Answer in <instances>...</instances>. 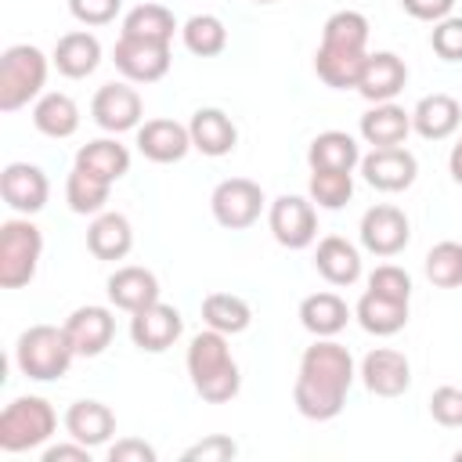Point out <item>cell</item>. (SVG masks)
<instances>
[{"mask_svg":"<svg viewBox=\"0 0 462 462\" xmlns=\"http://www.w3.org/2000/svg\"><path fill=\"white\" fill-rule=\"evenodd\" d=\"M354 357L343 343L336 339H314L296 368V383H292V404L303 419L310 422H328L343 411L346 393L354 386Z\"/></svg>","mask_w":462,"mask_h":462,"instance_id":"1","label":"cell"},{"mask_svg":"<svg viewBox=\"0 0 462 462\" xmlns=\"http://www.w3.org/2000/svg\"><path fill=\"white\" fill-rule=\"evenodd\" d=\"M368 58V18L361 11H336L321 25V43L314 51V72L325 87H357L361 65Z\"/></svg>","mask_w":462,"mask_h":462,"instance_id":"2","label":"cell"},{"mask_svg":"<svg viewBox=\"0 0 462 462\" xmlns=\"http://www.w3.org/2000/svg\"><path fill=\"white\" fill-rule=\"evenodd\" d=\"M184 365H188V379H191L195 393L206 404H227V401L238 397L242 372H238V361L231 357V346H227L224 332H217V328L195 332L191 343H188Z\"/></svg>","mask_w":462,"mask_h":462,"instance_id":"3","label":"cell"},{"mask_svg":"<svg viewBox=\"0 0 462 462\" xmlns=\"http://www.w3.org/2000/svg\"><path fill=\"white\" fill-rule=\"evenodd\" d=\"M76 350L65 336V325H29L14 343V365L36 383H54L69 372Z\"/></svg>","mask_w":462,"mask_h":462,"instance_id":"4","label":"cell"},{"mask_svg":"<svg viewBox=\"0 0 462 462\" xmlns=\"http://www.w3.org/2000/svg\"><path fill=\"white\" fill-rule=\"evenodd\" d=\"M47 54L32 43H14L0 54V112H18L43 94Z\"/></svg>","mask_w":462,"mask_h":462,"instance_id":"5","label":"cell"},{"mask_svg":"<svg viewBox=\"0 0 462 462\" xmlns=\"http://www.w3.org/2000/svg\"><path fill=\"white\" fill-rule=\"evenodd\" d=\"M58 430V415L51 408V401L43 397H14L4 411H0V451L7 455H22L32 448H43Z\"/></svg>","mask_w":462,"mask_h":462,"instance_id":"6","label":"cell"},{"mask_svg":"<svg viewBox=\"0 0 462 462\" xmlns=\"http://www.w3.org/2000/svg\"><path fill=\"white\" fill-rule=\"evenodd\" d=\"M43 256V235L29 217H11L0 224V285L22 289L36 278Z\"/></svg>","mask_w":462,"mask_h":462,"instance_id":"7","label":"cell"},{"mask_svg":"<svg viewBox=\"0 0 462 462\" xmlns=\"http://www.w3.org/2000/svg\"><path fill=\"white\" fill-rule=\"evenodd\" d=\"M267 199H263V188L249 177H227L213 188L209 195V209H213V220L227 231H245L260 220Z\"/></svg>","mask_w":462,"mask_h":462,"instance_id":"8","label":"cell"},{"mask_svg":"<svg viewBox=\"0 0 462 462\" xmlns=\"http://www.w3.org/2000/svg\"><path fill=\"white\" fill-rule=\"evenodd\" d=\"M267 227L278 245L285 249H307L318 238V213L314 202L303 195H278L267 206Z\"/></svg>","mask_w":462,"mask_h":462,"instance_id":"9","label":"cell"},{"mask_svg":"<svg viewBox=\"0 0 462 462\" xmlns=\"http://www.w3.org/2000/svg\"><path fill=\"white\" fill-rule=\"evenodd\" d=\"M357 235H361V245H365L372 256L390 260V256H397V253L411 242V220H408L404 209H397V206H390V202H379V206L365 209Z\"/></svg>","mask_w":462,"mask_h":462,"instance_id":"10","label":"cell"},{"mask_svg":"<svg viewBox=\"0 0 462 462\" xmlns=\"http://www.w3.org/2000/svg\"><path fill=\"white\" fill-rule=\"evenodd\" d=\"M90 119L108 130V134H126V130H137L141 119H144V105H141V94L134 90L130 79H112L105 87H97L94 101H90Z\"/></svg>","mask_w":462,"mask_h":462,"instance_id":"11","label":"cell"},{"mask_svg":"<svg viewBox=\"0 0 462 462\" xmlns=\"http://www.w3.org/2000/svg\"><path fill=\"white\" fill-rule=\"evenodd\" d=\"M112 61L119 69L123 79L130 83H159L170 72V43H152V40H137V36H123L112 47Z\"/></svg>","mask_w":462,"mask_h":462,"instance_id":"12","label":"cell"},{"mask_svg":"<svg viewBox=\"0 0 462 462\" xmlns=\"http://www.w3.org/2000/svg\"><path fill=\"white\" fill-rule=\"evenodd\" d=\"M361 177L375 188V191H408L419 177V159L397 144V148H372L368 155H361Z\"/></svg>","mask_w":462,"mask_h":462,"instance_id":"13","label":"cell"},{"mask_svg":"<svg viewBox=\"0 0 462 462\" xmlns=\"http://www.w3.org/2000/svg\"><path fill=\"white\" fill-rule=\"evenodd\" d=\"M180 332H184L180 310L170 307V303H162V300H155L152 307L130 314V339H134V346L144 350V354H162V350H170V346L180 339Z\"/></svg>","mask_w":462,"mask_h":462,"instance_id":"14","label":"cell"},{"mask_svg":"<svg viewBox=\"0 0 462 462\" xmlns=\"http://www.w3.org/2000/svg\"><path fill=\"white\" fill-rule=\"evenodd\" d=\"M0 195L4 202L22 213V217H32L47 206V195H51V180L40 166L32 162H7L0 170Z\"/></svg>","mask_w":462,"mask_h":462,"instance_id":"15","label":"cell"},{"mask_svg":"<svg viewBox=\"0 0 462 462\" xmlns=\"http://www.w3.org/2000/svg\"><path fill=\"white\" fill-rule=\"evenodd\" d=\"M408 83V65L401 54L393 51H368L365 65H361V76H357V94L372 105L379 101H393Z\"/></svg>","mask_w":462,"mask_h":462,"instance_id":"16","label":"cell"},{"mask_svg":"<svg viewBox=\"0 0 462 462\" xmlns=\"http://www.w3.org/2000/svg\"><path fill=\"white\" fill-rule=\"evenodd\" d=\"M65 336L76 350V357H97L108 350L112 336H116V318L108 307L101 303H87V307H76L69 318H65Z\"/></svg>","mask_w":462,"mask_h":462,"instance_id":"17","label":"cell"},{"mask_svg":"<svg viewBox=\"0 0 462 462\" xmlns=\"http://www.w3.org/2000/svg\"><path fill=\"white\" fill-rule=\"evenodd\" d=\"M361 383L375 397H401L411 386V361L393 346H375L361 361Z\"/></svg>","mask_w":462,"mask_h":462,"instance_id":"18","label":"cell"},{"mask_svg":"<svg viewBox=\"0 0 462 462\" xmlns=\"http://www.w3.org/2000/svg\"><path fill=\"white\" fill-rule=\"evenodd\" d=\"M188 134H191V148L209 155V159H220V155H231L235 144H238V126L235 119L224 112V108H195L191 119H188Z\"/></svg>","mask_w":462,"mask_h":462,"instance_id":"19","label":"cell"},{"mask_svg":"<svg viewBox=\"0 0 462 462\" xmlns=\"http://www.w3.org/2000/svg\"><path fill=\"white\" fill-rule=\"evenodd\" d=\"M137 152L148 162H180L191 152V134L177 119H144L137 126Z\"/></svg>","mask_w":462,"mask_h":462,"instance_id":"20","label":"cell"},{"mask_svg":"<svg viewBox=\"0 0 462 462\" xmlns=\"http://www.w3.org/2000/svg\"><path fill=\"white\" fill-rule=\"evenodd\" d=\"M105 289H108V303L116 310H126V314H137V310H144L159 300V278L148 267H137V263L116 267L108 274Z\"/></svg>","mask_w":462,"mask_h":462,"instance_id":"21","label":"cell"},{"mask_svg":"<svg viewBox=\"0 0 462 462\" xmlns=\"http://www.w3.org/2000/svg\"><path fill=\"white\" fill-rule=\"evenodd\" d=\"M357 134L372 148H397L411 134V112L404 105H397V101H379L361 116Z\"/></svg>","mask_w":462,"mask_h":462,"instance_id":"22","label":"cell"},{"mask_svg":"<svg viewBox=\"0 0 462 462\" xmlns=\"http://www.w3.org/2000/svg\"><path fill=\"white\" fill-rule=\"evenodd\" d=\"M51 65L65 79H87L101 65V40L87 29H72V32L58 36V43L51 51Z\"/></svg>","mask_w":462,"mask_h":462,"instance_id":"23","label":"cell"},{"mask_svg":"<svg viewBox=\"0 0 462 462\" xmlns=\"http://www.w3.org/2000/svg\"><path fill=\"white\" fill-rule=\"evenodd\" d=\"M462 126V105L451 94H426L411 108V130L426 141H448Z\"/></svg>","mask_w":462,"mask_h":462,"instance_id":"24","label":"cell"},{"mask_svg":"<svg viewBox=\"0 0 462 462\" xmlns=\"http://www.w3.org/2000/svg\"><path fill=\"white\" fill-rule=\"evenodd\" d=\"M61 422H65V433L72 440L87 444V448H101L116 433V415L101 401H76V404H69V411H65Z\"/></svg>","mask_w":462,"mask_h":462,"instance_id":"25","label":"cell"},{"mask_svg":"<svg viewBox=\"0 0 462 462\" xmlns=\"http://www.w3.org/2000/svg\"><path fill=\"white\" fill-rule=\"evenodd\" d=\"M346 321H350V307H346V300L343 296H336V292H310V296H303V303H300V325L314 336V339H332V336H339L343 328H346Z\"/></svg>","mask_w":462,"mask_h":462,"instance_id":"26","label":"cell"},{"mask_svg":"<svg viewBox=\"0 0 462 462\" xmlns=\"http://www.w3.org/2000/svg\"><path fill=\"white\" fill-rule=\"evenodd\" d=\"M314 267L328 285H354L361 278V253L339 235H325L314 249Z\"/></svg>","mask_w":462,"mask_h":462,"instance_id":"27","label":"cell"},{"mask_svg":"<svg viewBox=\"0 0 462 462\" xmlns=\"http://www.w3.org/2000/svg\"><path fill=\"white\" fill-rule=\"evenodd\" d=\"M87 249L97 260H126V253L134 249V227L123 213H97L87 227Z\"/></svg>","mask_w":462,"mask_h":462,"instance_id":"28","label":"cell"},{"mask_svg":"<svg viewBox=\"0 0 462 462\" xmlns=\"http://www.w3.org/2000/svg\"><path fill=\"white\" fill-rule=\"evenodd\" d=\"M32 126L43 134V137H54V141H65L79 130V105L61 94V90H51V94H40L36 105H32Z\"/></svg>","mask_w":462,"mask_h":462,"instance_id":"29","label":"cell"},{"mask_svg":"<svg viewBox=\"0 0 462 462\" xmlns=\"http://www.w3.org/2000/svg\"><path fill=\"white\" fill-rule=\"evenodd\" d=\"M310 170H350L361 166V144L346 130H321L307 148Z\"/></svg>","mask_w":462,"mask_h":462,"instance_id":"30","label":"cell"},{"mask_svg":"<svg viewBox=\"0 0 462 462\" xmlns=\"http://www.w3.org/2000/svg\"><path fill=\"white\" fill-rule=\"evenodd\" d=\"M76 166L116 184L119 177L130 173V152L126 144H119L116 137H97V141H87L79 152H76Z\"/></svg>","mask_w":462,"mask_h":462,"instance_id":"31","label":"cell"},{"mask_svg":"<svg viewBox=\"0 0 462 462\" xmlns=\"http://www.w3.org/2000/svg\"><path fill=\"white\" fill-rule=\"evenodd\" d=\"M354 318L368 336H397L408 325V303L386 300V296H375L365 289L354 307Z\"/></svg>","mask_w":462,"mask_h":462,"instance_id":"32","label":"cell"},{"mask_svg":"<svg viewBox=\"0 0 462 462\" xmlns=\"http://www.w3.org/2000/svg\"><path fill=\"white\" fill-rule=\"evenodd\" d=\"M177 18L170 7L162 4H137L123 14V36H137V40H152V43H170L177 32Z\"/></svg>","mask_w":462,"mask_h":462,"instance_id":"33","label":"cell"},{"mask_svg":"<svg viewBox=\"0 0 462 462\" xmlns=\"http://www.w3.org/2000/svg\"><path fill=\"white\" fill-rule=\"evenodd\" d=\"M202 321H206V328H217L224 336H238L253 325V307L235 292H209L202 300Z\"/></svg>","mask_w":462,"mask_h":462,"instance_id":"34","label":"cell"},{"mask_svg":"<svg viewBox=\"0 0 462 462\" xmlns=\"http://www.w3.org/2000/svg\"><path fill=\"white\" fill-rule=\"evenodd\" d=\"M108 195H112V184H108V180H101V177H94V173L72 166V173H69V180H65V202H69L72 213H79V217H97V213H105Z\"/></svg>","mask_w":462,"mask_h":462,"instance_id":"35","label":"cell"},{"mask_svg":"<svg viewBox=\"0 0 462 462\" xmlns=\"http://www.w3.org/2000/svg\"><path fill=\"white\" fill-rule=\"evenodd\" d=\"M180 40L195 58H217L227 47V25L217 14H191L180 25Z\"/></svg>","mask_w":462,"mask_h":462,"instance_id":"36","label":"cell"},{"mask_svg":"<svg viewBox=\"0 0 462 462\" xmlns=\"http://www.w3.org/2000/svg\"><path fill=\"white\" fill-rule=\"evenodd\" d=\"M307 199L318 209H343L354 199V173L350 170H310Z\"/></svg>","mask_w":462,"mask_h":462,"instance_id":"37","label":"cell"},{"mask_svg":"<svg viewBox=\"0 0 462 462\" xmlns=\"http://www.w3.org/2000/svg\"><path fill=\"white\" fill-rule=\"evenodd\" d=\"M426 278L437 289H458L462 285V242L444 238L426 253Z\"/></svg>","mask_w":462,"mask_h":462,"instance_id":"38","label":"cell"},{"mask_svg":"<svg viewBox=\"0 0 462 462\" xmlns=\"http://www.w3.org/2000/svg\"><path fill=\"white\" fill-rule=\"evenodd\" d=\"M368 292L408 303V300H411V274H408L404 267H397V263H379V267L368 274Z\"/></svg>","mask_w":462,"mask_h":462,"instance_id":"39","label":"cell"},{"mask_svg":"<svg viewBox=\"0 0 462 462\" xmlns=\"http://www.w3.org/2000/svg\"><path fill=\"white\" fill-rule=\"evenodd\" d=\"M430 47L437 58L444 61H462V18L458 14H448L440 22H433L430 29Z\"/></svg>","mask_w":462,"mask_h":462,"instance_id":"40","label":"cell"},{"mask_svg":"<svg viewBox=\"0 0 462 462\" xmlns=\"http://www.w3.org/2000/svg\"><path fill=\"white\" fill-rule=\"evenodd\" d=\"M430 415L444 430H462V386H437L430 393Z\"/></svg>","mask_w":462,"mask_h":462,"instance_id":"41","label":"cell"},{"mask_svg":"<svg viewBox=\"0 0 462 462\" xmlns=\"http://www.w3.org/2000/svg\"><path fill=\"white\" fill-rule=\"evenodd\" d=\"M238 455V444L231 440V437H224V433H209V437H202L199 444H191V448H184V462H227V458H235Z\"/></svg>","mask_w":462,"mask_h":462,"instance_id":"42","label":"cell"},{"mask_svg":"<svg viewBox=\"0 0 462 462\" xmlns=\"http://www.w3.org/2000/svg\"><path fill=\"white\" fill-rule=\"evenodd\" d=\"M123 0H69V14L79 25H108L116 22Z\"/></svg>","mask_w":462,"mask_h":462,"instance_id":"43","label":"cell"},{"mask_svg":"<svg viewBox=\"0 0 462 462\" xmlns=\"http://www.w3.org/2000/svg\"><path fill=\"white\" fill-rule=\"evenodd\" d=\"M108 462H155V448L137 437H123L108 448Z\"/></svg>","mask_w":462,"mask_h":462,"instance_id":"44","label":"cell"},{"mask_svg":"<svg viewBox=\"0 0 462 462\" xmlns=\"http://www.w3.org/2000/svg\"><path fill=\"white\" fill-rule=\"evenodd\" d=\"M401 7L419 22H440L451 14L455 0H401Z\"/></svg>","mask_w":462,"mask_h":462,"instance_id":"45","label":"cell"},{"mask_svg":"<svg viewBox=\"0 0 462 462\" xmlns=\"http://www.w3.org/2000/svg\"><path fill=\"white\" fill-rule=\"evenodd\" d=\"M43 462H90V448L69 437V444H51V448H43Z\"/></svg>","mask_w":462,"mask_h":462,"instance_id":"46","label":"cell"},{"mask_svg":"<svg viewBox=\"0 0 462 462\" xmlns=\"http://www.w3.org/2000/svg\"><path fill=\"white\" fill-rule=\"evenodd\" d=\"M448 170H451V180H455V184H462V134H458V141L451 144V155H448Z\"/></svg>","mask_w":462,"mask_h":462,"instance_id":"47","label":"cell"},{"mask_svg":"<svg viewBox=\"0 0 462 462\" xmlns=\"http://www.w3.org/2000/svg\"><path fill=\"white\" fill-rule=\"evenodd\" d=\"M455 462H462V448H458V451H455Z\"/></svg>","mask_w":462,"mask_h":462,"instance_id":"48","label":"cell"},{"mask_svg":"<svg viewBox=\"0 0 462 462\" xmlns=\"http://www.w3.org/2000/svg\"><path fill=\"white\" fill-rule=\"evenodd\" d=\"M253 4H274V0H253Z\"/></svg>","mask_w":462,"mask_h":462,"instance_id":"49","label":"cell"}]
</instances>
